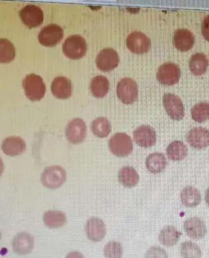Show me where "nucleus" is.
<instances>
[{
    "mask_svg": "<svg viewBox=\"0 0 209 258\" xmlns=\"http://www.w3.org/2000/svg\"><path fill=\"white\" fill-rule=\"evenodd\" d=\"M184 227L188 236L193 239H201L207 233L205 223L197 217H191L186 220Z\"/></svg>",
    "mask_w": 209,
    "mask_h": 258,
    "instance_id": "17",
    "label": "nucleus"
},
{
    "mask_svg": "<svg viewBox=\"0 0 209 258\" xmlns=\"http://www.w3.org/2000/svg\"><path fill=\"white\" fill-rule=\"evenodd\" d=\"M145 258H168V256L164 249L155 246L149 249L145 254Z\"/></svg>",
    "mask_w": 209,
    "mask_h": 258,
    "instance_id": "34",
    "label": "nucleus"
},
{
    "mask_svg": "<svg viewBox=\"0 0 209 258\" xmlns=\"http://www.w3.org/2000/svg\"><path fill=\"white\" fill-rule=\"evenodd\" d=\"M87 44L85 39L80 35H73L65 40L62 45L63 53L71 59H79L85 55Z\"/></svg>",
    "mask_w": 209,
    "mask_h": 258,
    "instance_id": "2",
    "label": "nucleus"
},
{
    "mask_svg": "<svg viewBox=\"0 0 209 258\" xmlns=\"http://www.w3.org/2000/svg\"><path fill=\"white\" fill-rule=\"evenodd\" d=\"M65 136L73 144H79L87 136V125L84 120L76 118L68 123L65 128Z\"/></svg>",
    "mask_w": 209,
    "mask_h": 258,
    "instance_id": "12",
    "label": "nucleus"
},
{
    "mask_svg": "<svg viewBox=\"0 0 209 258\" xmlns=\"http://www.w3.org/2000/svg\"><path fill=\"white\" fill-rule=\"evenodd\" d=\"M163 105L171 119L180 121L184 116V108L182 100L173 94H165L163 98Z\"/></svg>",
    "mask_w": 209,
    "mask_h": 258,
    "instance_id": "9",
    "label": "nucleus"
},
{
    "mask_svg": "<svg viewBox=\"0 0 209 258\" xmlns=\"http://www.w3.org/2000/svg\"><path fill=\"white\" fill-rule=\"evenodd\" d=\"M208 61L207 56L204 53H197L191 57L189 67L194 76L203 75L207 70Z\"/></svg>",
    "mask_w": 209,
    "mask_h": 258,
    "instance_id": "21",
    "label": "nucleus"
},
{
    "mask_svg": "<svg viewBox=\"0 0 209 258\" xmlns=\"http://www.w3.org/2000/svg\"><path fill=\"white\" fill-rule=\"evenodd\" d=\"M126 44L131 52L143 54L150 49L151 43L150 39L146 34L140 31H134L128 36Z\"/></svg>",
    "mask_w": 209,
    "mask_h": 258,
    "instance_id": "10",
    "label": "nucleus"
},
{
    "mask_svg": "<svg viewBox=\"0 0 209 258\" xmlns=\"http://www.w3.org/2000/svg\"><path fill=\"white\" fill-rule=\"evenodd\" d=\"M180 254L184 258H201V250L195 243L187 241L180 246Z\"/></svg>",
    "mask_w": 209,
    "mask_h": 258,
    "instance_id": "32",
    "label": "nucleus"
},
{
    "mask_svg": "<svg viewBox=\"0 0 209 258\" xmlns=\"http://www.w3.org/2000/svg\"><path fill=\"white\" fill-rule=\"evenodd\" d=\"M19 16L24 24L30 28H36L44 21V13L41 8L28 5L20 11Z\"/></svg>",
    "mask_w": 209,
    "mask_h": 258,
    "instance_id": "8",
    "label": "nucleus"
},
{
    "mask_svg": "<svg viewBox=\"0 0 209 258\" xmlns=\"http://www.w3.org/2000/svg\"><path fill=\"white\" fill-rule=\"evenodd\" d=\"M13 250L19 255L31 253L34 248V239L30 234L22 232L17 234L13 240Z\"/></svg>",
    "mask_w": 209,
    "mask_h": 258,
    "instance_id": "16",
    "label": "nucleus"
},
{
    "mask_svg": "<svg viewBox=\"0 0 209 258\" xmlns=\"http://www.w3.org/2000/svg\"><path fill=\"white\" fill-rule=\"evenodd\" d=\"M3 151L7 156H20L24 153L26 144L24 140L19 137H10L6 139L2 146Z\"/></svg>",
    "mask_w": 209,
    "mask_h": 258,
    "instance_id": "19",
    "label": "nucleus"
},
{
    "mask_svg": "<svg viewBox=\"0 0 209 258\" xmlns=\"http://www.w3.org/2000/svg\"><path fill=\"white\" fill-rule=\"evenodd\" d=\"M201 31L203 37L209 42V15L206 16L203 21Z\"/></svg>",
    "mask_w": 209,
    "mask_h": 258,
    "instance_id": "35",
    "label": "nucleus"
},
{
    "mask_svg": "<svg viewBox=\"0 0 209 258\" xmlns=\"http://www.w3.org/2000/svg\"><path fill=\"white\" fill-rule=\"evenodd\" d=\"M117 94L124 104H133L138 99V85L131 79H123L117 84Z\"/></svg>",
    "mask_w": 209,
    "mask_h": 258,
    "instance_id": "4",
    "label": "nucleus"
},
{
    "mask_svg": "<svg viewBox=\"0 0 209 258\" xmlns=\"http://www.w3.org/2000/svg\"><path fill=\"white\" fill-rule=\"evenodd\" d=\"M109 148L117 157H126L133 151V143L125 133H117L109 141Z\"/></svg>",
    "mask_w": 209,
    "mask_h": 258,
    "instance_id": "3",
    "label": "nucleus"
},
{
    "mask_svg": "<svg viewBox=\"0 0 209 258\" xmlns=\"http://www.w3.org/2000/svg\"><path fill=\"white\" fill-rule=\"evenodd\" d=\"M187 140L191 147L202 150L209 146V131L203 127L193 128L189 132Z\"/></svg>",
    "mask_w": 209,
    "mask_h": 258,
    "instance_id": "15",
    "label": "nucleus"
},
{
    "mask_svg": "<svg viewBox=\"0 0 209 258\" xmlns=\"http://www.w3.org/2000/svg\"><path fill=\"white\" fill-rule=\"evenodd\" d=\"M205 200L206 203H207V204L209 206V187L205 191Z\"/></svg>",
    "mask_w": 209,
    "mask_h": 258,
    "instance_id": "38",
    "label": "nucleus"
},
{
    "mask_svg": "<svg viewBox=\"0 0 209 258\" xmlns=\"http://www.w3.org/2000/svg\"><path fill=\"white\" fill-rule=\"evenodd\" d=\"M134 142L141 147L150 148L155 145L157 137L155 130L150 125H141L133 133Z\"/></svg>",
    "mask_w": 209,
    "mask_h": 258,
    "instance_id": "13",
    "label": "nucleus"
},
{
    "mask_svg": "<svg viewBox=\"0 0 209 258\" xmlns=\"http://www.w3.org/2000/svg\"><path fill=\"white\" fill-rule=\"evenodd\" d=\"M4 164L3 163L2 160L0 158V177L2 176L3 173H4Z\"/></svg>",
    "mask_w": 209,
    "mask_h": 258,
    "instance_id": "37",
    "label": "nucleus"
},
{
    "mask_svg": "<svg viewBox=\"0 0 209 258\" xmlns=\"http://www.w3.org/2000/svg\"><path fill=\"white\" fill-rule=\"evenodd\" d=\"M180 70L178 66L172 62H166L160 67L157 74V79L160 84L171 86L179 82Z\"/></svg>",
    "mask_w": 209,
    "mask_h": 258,
    "instance_id": "7",
    "label": "nucleus"
},
{
    "mask_svg": "<svg viewBox=\"0 0 209 258\" xmlns=\"http://www.w3.org/2000/svg\"><path fill=\"white\" fill-rule=\"evenodd\" d=\"M51 90L54 97L60 99L70 97L73 93V85L69 79L65 77H58L51 84Z\"/></svg>",
    "mask_w": 209,
    "mask_h": 258,
    "instance_id": "18",
    "label": "nucleus"
},
{
    "mask_svg": "<svg viewBox=\"0 0 209 258\" xmlns=\"http://www.w3.org/2000/svg\"><path fill=\"white\" fill-rule=\"evenodd\" d=\"M91 129L96 137H107L111 131V123L105 117H98L93 121Z\"/></svg>",
    "mask_w": 209,
    "mask_h": 258,
    "instance_id": "29",
    "label": "nucleus"
},
{
    "mask_svg": "<svg viewBox=\"0 0 209 258\" xmlns=\"http://www.w3.org/2000/svg\"><path fill=\"white\" fill-rule=\"evenodd\" d=\"M173 42L177 49L181 51H187L193 47L194 37L190 31L179 29L174 34Z\"/></svg>",
    "mask_w": 209,
    "mask_h": 258,
    "instance_id": "20",
    "label": "nucleus"
},
{
    "mask_svg": "<svg viewBox=\"0 0 209 258\" xmlns=\"http://www.w3.org/2000/svg\"><path fill=\"white\" fill-rule=\"evenodd\" d=\"M45 225L50 228L62 227L67 222V217L64 213L59 211H48L43 216Z\"/></svg>",
    "mask_w": 209,
    "mask_h": 258,
    "instance_id": "23",
    "label": "nucleus"
},
{
    "mask_svg": "<svg viewBox=\"0 0 209 258\" xmlns=\"http://www.w3.org/2000/svg\"><path fill=\"white\" fill-rule=\"evenodd\" d=\"M66 179V173L59 166L48 167L43 172L41 180L45 187L50 189L58 188Z\"/></svg>",
    "mask_w": 209,
    "mask_h": 258,
    "instance_id": "5",
    "label": "nucleus"
},
{
    "mask_svg": "<svg viewBox=\"0 0 209 258\" xmlns=\"http://www.w3.org/2000/svg\"><path fill=\"white\" fill-rule=\"evenodd\" d=\"M16 56V49L13 43L7 39H0V63H9Z\"/></svg>",
    "mask_w": 209,
    "mask_h": 258,
    "instance_id": "30",
    "label": "nucleus"
},
{
    "mask_svg": "<svg viewBox=\"0 0 209 258\" xmlns=\"http://www.w3.org/2000/svg\"><path fill=\"white\" fill-rule=\"evenodd\" d=\"M167 154L173 161H180L187 156L188 148L182 142L174 141L168 146Z\"/></svg>",
    "mask_w": 209,
    "mask_h": 258,
    "instance_id": "28",
    "label": "nucleus"
},
{
    "mask_svg": "<svg viewBox=\"0 0 209 258\" xmlns=\"http://www.w3.org/2000/svg\"><path fill=\"white\" fill-rule=\"evenodd\" d=\"M181 201L185 207L193 208L196 207L201 203V197L198 190L187 186L181 192Z\"/></svg>",
    "mask_w": 209,
    "mask_h": 258,
    "instance_id": "22",
    "label": "nucleus"
},
{
    "mask_svg": "<svg viewBox=\"0 0 209 258\" xmlns=\"http://www.w3.org/2000/svg\"><path fill=\"white\" fill-rule=\"evenodd\" d=\"M182 233L172 226H166L160 231L159 239L162 244L167 246H172L179 242Z\"/></svg>",
    "mask_w": 209,
    "mask_h": 258,
    "instance_id": "24",
    "label": "nucleus"
},
{
    "mask_svg": "<svg viewBox=\"0 0 209 258\" xmlns=\"http://www.w3.org/2000/svg\"><path fill=\"white\" fill-rule=\"evenodd\" d=\"M117 51L111 48H105L100 51L96 58V64L100 70L110 72L115 69L119 63Z\"/></svg>",
    "mask_w": 209,
    "mask_h": 258,
    "instance_id": "11",
    "label": "nucleus"
},
{
    "mask_svg": "<svg viewBox=\"0 0 209 258\" xmlns=\"http://www.w3.org/2000/svg\"><path fill=\"white\" fill-rule=\"evenodd\" d=\"M25 95L31 101H39L44 97L46 87L41 77L31 74L23 81Z\"/></svg>",
    "mask_w": 209,
    "mask_h": 258,
    "instance_id": "1",
    "label": "nucleus"
},
{
    "mask_svg": "<svg viewBox=\"0 0 209 258\" xmlns=\"http://www.w3.org/2000/svg\"><path fill=\"white\" fill-rule=\"evenodd\" d=\"M191 116L194 121L202 123L209 119V103H198L191 109Z\"/></svg>",
    "mask_w": 209,
    "mask_h": 258,
    "instance_id": "31",
    "label": "nucleus"
},
{
    "mask_svg": "<svg viewBox=\"0 0 209 258\" xmlns=\"http://www.w3.org/2000/svg\"><path fill=\"white\" fill-rule=\"evenodd\" d=\"M106 258H121L123 255V248L118 242H109L105 246L104 250Z\"/></svg>",
    "mask_w": 209,
    "mask_h": 258,
    "instance_id": "33",
    "label": "nucleus"
},
{
    "mask_svg": "<svg viewBox=\"0 0 209 258\" xmlns=\"http://www.w3.org/2000/svg\"><path fill=\"white\" fill-rule=\"evenodd\" d=\"M90 89L93 95L97 98H103L107 95L110 89L108 80L103 76H98L91 82Z\"/></svg>",
    "mask_w": 209,
    "mask_h": 258,
    "instance_id": "25",
    "label": "nucleus"
},
{
    "mask_svg": "<svg viewBox=\"0 0 209 258\" xmlns=\"http://www.w3.org/2000/svg\"><path fill=\"white\" fill-rule=\"evenodd\" d=\"M139 174L133 167H124L119 172V182L126 187H133L138 183Z\"/></svg>",
    "mask_w": 209,
    "mask_h": 258,
    "instance_id": "27",
    "label": "nucleus"
},
{
    "mask_svg": "<svg viewBox=\"0 0 209 258\" xmlns=\"http://www.w3.org/2000/svg\"><path fill=\"white\" fill-rule=\"evenodd\" d=\"M85 231L88 239L94 242L101 241L107 233L104 222L98 217H92L87 221Z\"/></svg>",
    "mask_w": 209,
    "mask_h": 258,
    "instance_id": "14",
    "label": "nucleus"
},
{
    "mask_svg": "<svg viewBox=\"0 0 209 258\" xmlns=\"http://www.w3.org/2000/svg\"><path fill=\"white\" fill-rule=\"evenodd\" d=\"M64 31L60 26L51 24L43 28L39 33L38 39L40 43L45 47H53L62 41Z\"/></svg>",
    "mask_w": 209,
    "mask_h": 258,
    "instance_id": "6",
    "label": "nucleus"
},
{
    "mask_svg": "<svg viewBox=\"0 0 209 258\" xmlns=\"http://www.w3.org/2000/svg\"><path fill=\"white\" fill-rule=\"evenodd\" d=\"M65 258H85V257L79 251H73L68 253Z\"/></svg>",
    "mask_w": 209,
    "mask_h": 258,
    "instance_id": "36",
    "label": "nucleus"
},
{
    "mask_svg": "<svg viewBox=\"0 0 209 258\" xmlns=\"http://www.w3.org/2000/svg\"><path fill=\"white\" fill-rule=\"evenodd\" d=\"M167 163L164 155L159 153L151 154L146 162L148 170L152 173H161L165 170Z\"/></svg>",
    "mask_w": 209,
    "mask_h": 258,
    "instance_id": "26",
    "label": "nucleus"
},
{
    "mask_svg": "<svg viewBox=\"0 0 209 258\" xmlns=\"http://www.w3.org/2000/svg\"><path fill=\"white\" fill-rule=\"evenodd\" d=\"M1 237H2L1 233H0V240H1Z\"/></svg>",
    "mask_w": 209,
    "mask_h": 258,
    "instance_id": "39",
    "label": "nucleus"
}]
</instances>
